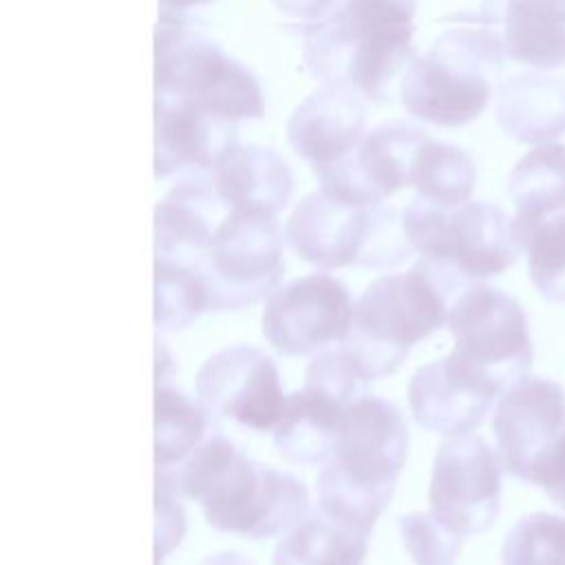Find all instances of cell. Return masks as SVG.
Returning a JSON list of instances; mask_svg holds the SVG:
<instances>
[{"label":"cell","mask_w":565,"mask_h":565,"mask_svg":"<svg viewBox=\"0 0 565 565\" xmlns=\"http://www.w3.org/2000/svg\"><path fill=\"white\" fill-rule=\"evenodd\" d=\"M157 479L196 501L210 527L247 541L285 534L309 514L298 477L247 457L221 430H210L174 468H157Z\"/></svg>","instance_id":"6da1fadb"},{"label":"cell","mask_w":565,"mask_h":565,"mask_svg":"<svg viewBox=\"0 0 565 565\" xmlns=\"http://www.w3.org/2000/svg\"><path fill=\"white\" fill-rule=\"evenodd\" d=\"M408 455V426L402 411L364 395L349 404L316 481V508L353 530L373 536L375 521L391 505Z\"/></svg>","instance_id":"7a4b0ae2"},{"label":"cell","mask_w":565,"mask_h":565,"mask_svg":"<svg viewBox=\"0 0 565 565\" xmlns=\"http://www.w3.org/2000/svg\"><path fill=\"white\" fill-rule=\"evenodd\" d=\"M417 0H338L305 40V62L324 86L384 102L413 62Z\"/></svg>","instance_id":"3957f363"},{"label":"cell","mask_w":565,"mask_h":565,"mask_svg":"<svg viewBox=\"0 0 565 565\" xmlns=\"http://www.w3.org/2000/svg\"><path fill=\"white\" fill-rule=\"evenodd\" d=\"M472 282L422 258L399 274L375 278L353 305L344 349L369 382L395 373L413 347L448 322L455 298Z\"/></svg>","instance_id":"277c9868"},{"label":"cell","mask_w":565,"mask_h":565,"mask_svg":"<svg viewBox=\"0 0 565 565\" xmlns=\"http://www.w3.org/2000/svg\"><path fill=\"white\" fill-rule=\"evenodd\" d=\"M505 49L488 26H457L415 55L399 82V102L417 121L457 128L475 121L492 97Z\"/></svg>","instance_id":"5b68a950"},{"label":"cell","mask_w":565,"mask_h":565,"mask_svg":"<svg viewBox=\"0 0 565 565\" xmlns=\"http://www.w3.org/2000/svg\"><path fill=\"white\" fill-rule=\"evenodd\" d=\"M285 238L296 256L318 269H393L413 256L402 216L393 205L355 207L307 194L285 223Z\"/></svg>","instance_id":"8992f818"},{"label":"cell","mask_w":565,"mask_h":565,"mask_svg":"<svg viewBox=\"0 0 565 565\" xmlns=\"http://www.w3.org/2000/svg\"><path fill=\"white\" fill-rule=\"evenodd\" d=\"M157 95L177 97L232 121L265 115L258 79L210 38L188 31L163 13L154 44Z\"/></svg>","instance_id":"52a82bcc"},{"label":"cell","mask_w":565,"mask_h":565,"mask_svg":"<svg viewBox=\"0 0 565 565\" xmlns=\"http://www.w3.org/2000/svg\"><path fill=\"white\" fill-rule=\"evenodd\" d=\"M402 227L422 258L452 269L466 282L503 274L521 252L512 236V218L486 201L439 207L415 196L402 210Z\"/></svg>","instance_id":"ba28073f"},{"label":"cell","mask_w":565,"mask_h":565,"mask_svg":"<svg viewBox=\"0 0 565 565\" xmlns=\"http://www.w3.org/2000/svg\"><path fill=\"white\" fill-rule=\"evenodd\" d=\"M185 269L201 278L210 311H241L269 296L285 276L280 225L274 216L227 210L203 256Z\"/></svg>","instance_id":"9c48e42d"},{"label":"cell","mask_w":565,"mask_h":565,"mask_svg":"<svg viewBox=\"0 0 565 565\" xmlns=\"http://www.w3.org/2000/svg\"><path fill=\"white\" fill-rule=\"evenodd\" d=\"M446 327L455 340L450 355L501 393L530 375V324L521 302L510 294L483 280L468 285L455 298Z\"/></svg>","instance_id":"30bf717a"},{"label":"cell","mask_w":565,"mask_h":565,"mask_svg":"<svg viewBox=\"0 0 565 565\" xmlns=\"http://www.w3.org/2000/svg\"><path fill=\"white\" fill-rule=\"evenodd\" d=\"M366 375L344 349L320 351L305 369L300 391L287 395L271 430L278 455L289 463H327L335 428L355 399L366 395Z\"/></svg>","instance_id":"8fae6325"},{"label":"cell","mask_w":565,"mask_h":565,"mask_svg":"<svg viewBox=\"0 0 565 565\" xmlns=\"http://www.w3.org/2000/svg\"><path fill=\"white\" fill-rule=\"evenodd\" d=\"M196 397L212 424L230 422L254 433L274 430L287 402L276 360L252 344L212 353L196 373Z\"/></svg>","instance_id":"7c38bea8"},{"label":"cell","mask_w":565,"mask_h":565,"mask_svg":"<svg viewBox=\"0 0 565 565\" xmlns=\"http://www.w3.org/2000/svg\"><path fill=\"white\" fill-rule=\"evenodd\" d=\"M501 470L497 452L479 435L448 437L433 461V516L463 539L486 532L501 510Z\"/></svg>","instance_id":"4fadbf2b"},{"label":"cell","mask_w":565,"mask_h":565,"mask_svg":"<svg viewBox=\"0 0 565 565\" xmlns=\"http://www.w3.org/2000/svg\"><path fill=\"white\" fill-rule=\"evenodd\" d=\"M349 287L324 271L278 285L265 300L260 329L280 355L300 358L342 342L353 320Z\"/></svg>","instance_id":"5bb4252c"},{"label":"cell","mask_w":565,"mask_h":565,"mask_svg":"<svg viewBox=\"0 0 565 565\" xmlns=\"http://www.w3.org/2000/svg\"><path fill=\"white\" fill-rule=\"evenodd\" d=\"M426 130L415 121H384L364 132L360 143L340 161L313 168L320 192L333 201L373 207L408 188V172Z\"/></svg>","instance_id":"9a60e30c"},{"label":"cell","mask_w":565,"mask_h":565,"mask_svg":"<svg viewBox=\"0 0 565 565\" xmlns=\"http://www.w3.org/2000/svg\"><path fill=\"white\" fill-rule=\"evenodd\" d=\"M565 430V388L545 377H523L497 402L492 433L503 472L527 481L534 459Z\"/></svg>","instance_id":"2e32d148"},{"label":"cell","mask_w":565,"mask_h":565,"mask_svg":"<svg viewBox=\"0 0 565 565\" xmlns=\"http://www.w3.org/2000/svg\"><path fill=\"white\" fill-rule=\"evenodd\" d=\"M238 146L236 121L190 102L154 95V174H207Z\"/></svg>","instance_id":"e0dca14e"},{"label":"cell","mask_w":565,"mask_h":565,"mask_svg":"<svg viewBox=\"0 0 565 565\" xmlns=\"http://www.w3.org/2000/svg\"><path fill=\"white\" fill-rule=\"evenodd\" d=\"M503 393L461 366L450 353L419 366L408 382V406L415 424L446 437L479 428Z\"/></svg>","instance_id":"ac0fdd59"},{"label":"cell","mask_w":565,"mask_h":565,"mask_svg":"<svg viewBox=\"0 0 565 565\" xmlns=\"http://www.w3.org/2000/svg\"><path fill=\"white\" fill-rule=\"evenodd\" d=\"M362 137V97L340 86L318 88L294 108L287 121L289 146L313 168L340 161Z\"/></svg>","instance_id":"d6986e66"},{"label":"cell","mask_w":565,"mask_h":565,"mask_svg":"<svg viewBox=\"0 0 565 565\" xmlns=\"http://www.w3.org/2000/svg\"><path fill=\"white\" fill-rule=\"evenodd\" d=\"M207 177L230 210L274 218L287 207L294 192L289 163L274 148L256 143H238Z\"/></svg>","instance_id":"ffe728a7"},{"label":"cell","mask_w":565,"mask_h":565,"mask_svg":"<svg viewBox=\"0 0 565 565\" xmlns=\"http://www.w3.org/2000/svg\"><path fill=\"white\" fill-rule=\"evenodd\" d=\"M497 121L519 143H547L565 135V79L521 73L505 79L494 97Z\"/></svg>","instance_id":"44dd1931"},{"label":"cell","mask_w":565,"mask_h":565,"mask_svg":"<svg viewBox=\"0 0 565 565\" xmlns=\"http://www.w3.org/2000/svg\"><path fill=\"white\" fill-rule=\"evenodd\" d=\"M177 364L163 342L157 340V388H154V466L174 468L205 437L212 424L199 402H192L174 384Z\"/></svg>","instance_id":"7402d4cb"},{"label":"cell","mask_w":565,"mask_h":565,"mask_svg":"<svg viewBox=\"0 0 565 565\" xmlns=\"http://www.w3.org/2000/svg\"><path fill=\"white\" fill-rule=\"evenodd\" d=\"M505 55L539 71L565 64V0H505L501 15Z\"/></svg>","instance_id":"603a6c76"},{"label":"cell","mask_w":565,"mask_h":565,"mask_svg":"<svg viewBox=\"0 0 565 565\" xmlns=\"http://www.w3.org/2000/svg\"><path fill=\"white\" fill-rule=\"evenodd\" d=\"M371 534L309 512L276 543L271 565H362Z\"/></svg>","instance_id":"cb8c5ba5"},{"label":"cell","mask_w":565,"mask_h":565,"mask_svg":"<svg viewBox=\"0 0 565 565\" xmlns=\"http://www.w3.org/2000/svg\"><path fill=\"white\" fill-rule=\"evenodd\" d=\"M477 168L461 148L426 137L411 163L408 188L419 199L439 207H457L466 203L475 190Z\"/></svg>","instance_id":"d4e9b609"},{"label":"cell","mask_w":565,"mask_h":565,"mask_svg":"<svg viewBox=\"0 0 565 565\" xmlns=\"http://www.w3.org/2000/svg\"><path fill=\"white\" fill-rule=\"evenodd\" d=\"M516 221L565 210V143L534 146L512 170L508 183Z\"/></svg>","instance_id":"484cf974"},{"label":"cell","mask_w":565,"mask_h":565,"mask_svg":"<svg viewBox=\"0 0 565 565\" xmlns=\"http://www.w3.org/2000/svg\"><path fill=\"white\" fill-rule=\"evenodd\" d=\"M512 236L527 254L536 291L552 302H565V210L530 221L512 218Z\"/></svg>","instance_id":"4316f807"},{"label":"cell","mask_w":565,"mask_h":565,"mask_svg":"<svg viewBox=\"0 0 565 565\" xmlns=\"http://www.w3.org/2000/svg\"><path fill=\"white\" fill-rule=\"evenodd\" d=\"M210 311L201 278L174 263L154 258V327L159 333L188 329Z\"/></svg>","instance_id":"83f0119b"},{"label":"cell","mask_w":565,"mask_h":565,"mask_svg":"<svg viewBox=\"0 0 565 565\" xmlns=\"http://www.w3.org/2000/svg\"><path fill=\"white\" fill-rule=\"evenodd\" d=\"M501 565H565V516L532 512L519 519L503 539Z\"/></svg>","instance_id":"f1b7e54d"},{"label":"cell","mask_w":565,"mask_h":565,"mask_svg":"<svg viewBox=\"0 0 565 565\" xmlns=\"http://www.w3.org/2000/svg\"><path fill=\"white\" fill-rule=\"evenodd\" d=\"M402 545L415 565H455L463 536L450 532L433 512H408L397 519Z\"/></svg>","instance_id":"f546056e"},{"label":"cell","mask_w":565,"mask_h":565,"mask_svg":"<svg viewBox=\"0 0 565 565\" xmlns=\"http://www.w3.org/2000/svg\"><path fill=\"white\" fill-rule=\"evenodd\" d=\"M154 510H157V561L166 558L183 539L185 532V514L179 501V494L161 479H157V494H154Z\"/></svg>","instance_id":"4dcf8cb0"},{"label":"cell","mask_w":565,"mask_h":565,"mask_svg":"<svg viewBox=\"0 0 565 565\" xmlns=\"http://www.w3.org/2000/svg\"><path fill=\"white\" fill-rule=\"evenodd\" d=\"M527 481L543 488L545 494L565 510V430L534 459Z\"/></svg>","instance_id":"1f68e13d"},{"label":"cell","mask_w":565,"mask_h":565,"mask_svg":"<svg viewBox=\"0 0 565 565\" xmlns=\"http://www.w3.org/2000/svg\"><path fill=\"white\" fill-rule=\"evenodd\" d=\"M271 2L276 4V9H280L287 15L320 20L335 7L338 0H271Z\"/></svg>","instance_id":"d6a6232c"},{"label":"cell","mask_w":565,"mask_h":565,"mask_svg":"<svg viewBox=\"0 0 565 565\" xmlns=\"http://www.w3.org/2000/svg\"><path fill=\"white\" fill-rule=\"evenodd\" d=\"M199 565H256V563L252 558H247L243 552L221 550V552L207 554Z\"/></svg>","instance_id":"836d02e7"},{"label":"cell","mask_w":565,"mask_h":565,"mask_svg":"<svg viewBox=\"0 0 565 565\" xmlns=\"http://www.w3.org/2000/svg\"><path fill=\"white\" fill-rule=\"evenodd\" d=\"M205 2H210V0H159L161 11H170V13L192 9V7H199V4H205Z\"/></svg>","instance_id":"e575fe53"}]
</instances>
